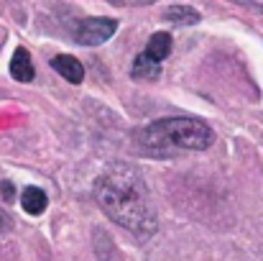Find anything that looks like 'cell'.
Here are the masks:
<instances>
[{"label":"cell","instance_id":"3","mask_svg":"<svg viewBox=\"0 0 263 261\" xmlns=\"http://www.w3.org/2000/svg\"><path fill=\"white\" fill-rule=\"evenodd\" d=\"M115 31H118L115 18H85L74 31V41L82 46H100L107 39H112Z\"/></svg>","mask_w":263,"mask_h":261},{"label":"cell","instance_id":"9","mask_svg":"<svg viewBox=\"0 0 263 261\" xmlns=\"http://www.w3.org/2000/svg\"><path fill=\"white\" fill-rule=\"evenodd\" d=\"M166 18L172 23H176V26H194V23H199V13L194 8H189V5H172L166 10Z\"/></svg>","mask_w":263,"mask_h":261},{"label":"cell","instance_id":"1","mask_svg":"<svg viewBox=\"0 0 263 261\" xmlns=\"http://www.w3.org/2000/svg\"><path fill=\"white\" fill-rule=\"evenodd\" d=\"M95 197L110 220L136 233L138 238L156 233V213L138 169L120 162L107 167L95 182Z\"/></svg>","mask_w":263,"mask_h":261},{"label":"cell","instance_id":"7","mask_svg":"<svg viewBox=\"0 0 263 261\" xmlns=\"http://www.w3.org/2000/svg\"><path fill=\"white\" fill-rule=\"evenodd\" d=\"M21 207L28 215H41L46 210V192L41 187H26L21 195Z\"/></svg>","mask_w":263,"mask_h":261},{"label":"cell","instance_id":"4","mask_svg":"<svg viewBox=\"0 0 263 261\" xmlns=\"http://www.w3.org/2000/svg\"><path fill=\"white\" fill-rule=\"evenodd\" d=\"M51 67H54L67 82H72V85H80V82L85 80V67H82V62H80L77 57L59 54V57L51 59Z\"/></svg>","mask_w":263,"mask_h":261},{"label":"cell","instance_id":"5","mask_svg":"<svg viewBox=\"0 0 263 261\" xmlns=\"http://www.w3.org/2000/svg\"><path fill=\"white\" fill-rule=\"evenodd\" d=\"M10 75H13V80H18V82H31V80L36 77L33 64H31V54H28L23 46H18V49L13 51V59H10Z\"/></svg>","mask_w":263,"mask_h":261},{"label":"cell","instance_id":"11","mask_svg":"<svg viewBox=\"0 0 263 261\" xmlns=\"http://www.w3.org/2000/svg\"><path fill=\"white\" fill-rule=\"evenodd\" d=\"M0 192H3V197H5V200H10V197H13V184H10V182H3Z\"/></svg>","mask_w":263,"mask_h":261},{"label":"cell","instance_id":"10","mask_svg":"<svg viewBox=\"0 0 263 261\" xmlns=\"http://www.w3.org/2000/svg\"><path fill=\"white\" fill-rule=\"evenodd\" d=\"M10 225H13V218H10L5 210H0V233H8Z\"/></svg>","mask_w":263,"mask_h":261},{"label":"cell","instance_id":"2","mask_svg":"<svg viewBox=\"0 0 263 261\" xmlns=\"http://www.w3.org/2000/svg\"><path fill=\"white\" fill-rule=\"evenodd\" d=\"M138 138L151 154H169V151H204L212 146L215 133L197 118H164L138 131Z\"/></svg>","mask_w":263,"mask_h":261},{"label":"cell","instance_id":"6","mask_svg":"<svg viewBox=\"0 0 263 261\" xmlns=\"http://www.w3.org/2000/svg\"><path fill=\"white\" fill-rule=\"evenodd\" d=\"M130 75H133V80L151 82V80H159V75H161V64H159L156 59H151V57L143 51V54H138V57H136Z\"/></svg>","mask_w":263,"mask_h":261},{"label":"cell","instance_id":"8","mask_svg":"<svg viewBox=\"0 0 263 261\" xmlns=\"http://www.w3.org/2000/svg\"><path fill=\"white\" fill-rule=\"evenodd\" d=\"M169 51H172V36L169 33H164V31H159V33H154L151 39H148V46H146V54L151 57V59H156L159 64L169 57Z\"/></svg>","mask_w":263,"mask_h":261}]
</instances>
